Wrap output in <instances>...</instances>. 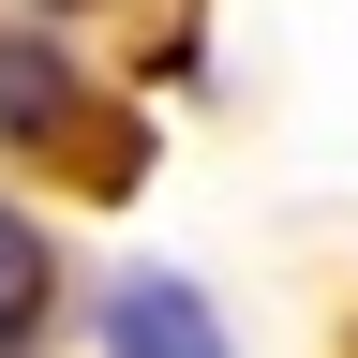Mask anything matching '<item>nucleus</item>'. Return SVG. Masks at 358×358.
Listing matches in <instances>:
<instances>
[{"label":"nucleus","instance_id":"1","mask_svg":"<svg viewBox=\"0 0 358 358\" xmlns=\"http://www.w3.org/2000/svg\"><path fill=\"white\" fill-rule=\"evenodd\" d=\"M105 358H239V343H224V313L179 268H120L105 284Z\"/></svg>","mask_w":358,"mask_h":358},{"label":"nucleus","instance_id":"2","mask_svg":"<svg viewBox=\"0 0 358 358\" xmlns=\"http://www.w3.org/2000/svg\"><path fill=\"white\" fill-rule=\"evenodd\" d=\"M0 134H30V150L75 134V60H60L45 30H0Z\"/></svg>","mask_w":358,"mask_h":358},{"label":"nucleus","instance_id":"3","mask_svg":"<svg viewBox=\"0 0 358 358\" xmlns=\"http://www.w3.org/2000/svg\"><path fill=\"white\" fill-rule=\"evenodd\" d=\"M30 313H45V224L0 209V343H30Z\"/></svg>","mask_w":358,"mask_h":358}]
</instances>
